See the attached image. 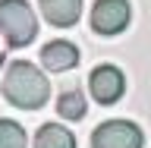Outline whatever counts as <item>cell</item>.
I'll return each instance as SVG.
<instances>
[{"instance_id":"obj_4","label":"cell","mask_w":151,"mask_h":148,"mask_svg":"<svg viewBox=\"0 0 151 148\" xmlns=\"http://www.w3.org/2000/svg\"><path fill=\"white\" fill-rule=\"evenodd\" d=\"M132 19V9H129V0H94L91 6V32L104 38H113L126 32Z\"/></svg>"},{"instance_id":"obj_11","label":"cell","mask_w":151,"mask_h":148,"mask_svg":"<svg viewBox=\"0 0 151 148\" xmlns=\"http://www.w3.org/2000/svg\"><path fill=\"white\" fill-rule=\"evenodd\" d=\"M0 63H3V57H0Z\"/></svg>"},{"instance_id":"obj_7","label":"cell","mask_w":151,"mask_h":148,"mask_svg":"<svg viewBox=\"0 0 151 148\" xmlns=\"http://www.w3.org/2000/svg\"><path fill=\"white\" fill-rule=\"evenodd\" d=\"M41 3V13L50 25L57 28H69L79 22L82 16V0H38Z\"/></svg>"},{"instance_id":"obj_10","label":"cell","mask_w":151,"mask_h":148,"mask_svg":"<svg viewBox=\"0 0 151 148\" xmlns=\"http://www.w3.org/2000/svg\"><path fill=\"white\" fill-rule=\"evenodd\" d=\"M0 148H28V136L16 120H0Z\"/></svg>"},{"instance_id":"obj_2","label":"cell","mask_w":151,"mask_h":148,"mask_svg":"<svg viewBox=\"0 0 151 148\" xmlns=\"http://www.w3.org/2000/svg\"><path fill=\"white\" fill-rule=\"evenodd\" d=\"M0 35L9 47H25L38 38V19L25 0H0Z\"/></svg>"},{"instance_id":"obj_3","label":"cell","mask_w":151,"mask_h":148,"mask_svg":"<svg viewBox=\"0 0 151 148\" xmlns=\"http://www.w3.org/2000/svg\"><path fill=\"white\" fill-rule=\"evenodd\" d=\"M91 148H145V136L132 120H107L91 132Z\"/></svg>"},{"instance_id":"obj_1","label":"cell","mask_w":151,"mask_h":148,"mask_svg":"<svg viewBox=\"0 0 151 148\" xmlns=\"http://www.w3.org/2000/svg\"><path fill=\"white\" fill-rule=\"evenodd\" d=\"M3 98L19 110H38L50 98V82L35 63L13 60L6 76H3Z\"/></svg>"},{"instance_id":"obj_9","label":"cell","mask_w":151,"mask_h":148,"mask_svg":"<svg viewBox=\"0 0 151 148\" xmlns=\"http://www.w3.org/2000/svg\"><path fill=\"white\" fill-rule=\"evenodd\" d=\"M85 110H88V104H85V95L79 88H66L60 98H57V113L63 117V120H82Z\"/></svg>"},{"instance_id":"obj_6","label":"cell","mask_w":151,"mask_h":148,"mask_svg":"<svg viewBox=\"0 0 151 148\" xmlns=\"http://www.w3.org/2000/svg\"><path fill=\"white\" fill-rule=\"evenodd\" d=\"M41 63L50 73H66V69L79 66V47L73 41H66V38H57V41L41 47Z\"/></svg>"},{"instance_id":"obj_8","label":"cell","mask_w":151,"mask_h":148,"mask_svg":"<svg viewBox=\"0 0 151 148\" xmlns=\"http://www.w3.org/2000/svg\"><path fill=\"white\" fill-rule=\"evenodd\" d=\"M32 148H76V136L66 126H60V123H44L35 132Z\"/></svg>"},{"instance_id":"obj_5","label":"cell","mask_w":151,"mask_h":148,"mask_svg":"<svg viewBox=\"0 0 151 148\" xmlns=\"http://www.w3.org/2000/svg\"><path fill=\"white\" fill-rule=\"evenodd\" d=\"M88 88H91L98 104H116L126 92V76L120 73V66L113 63H101L98 69H91L88 76Z\"/></svg>"}]
</instances>
